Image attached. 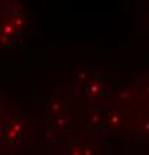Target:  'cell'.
I'll use <instances>...</instances> for the list:
<instances>
[{
    "mask_svg": "<svg viewBox=\"0 0 149 155\" xmlns=\"http://www.w3.org/2000/svg\"><path fill=\"white\" fill-rule=\"evenodd\" d=\"M70 101H72V90L67 84L55 85L46 96L40 104L42 118L49 121L57 116L70 114Z\"/></svg>",
    "mask_w": 149,
    "mask_h": 155,
    "instance_id": "cell-2",
    "label": "cell"
},
{
    "mask_svg": "<svg viewBox=\"0 0 149 155\" xmlns=\"http://www.w3.org/2000/svg\"><path fill=\"white\" fill-rule=\"evenodd\" d=\"M61 145H64L63 155H101V148L95 139L76 137L66 140Z\"/></svg>",
    "mask_w": 149,
    "mask_h": 155,
    "instance_id": "cell-5",
    "label": "cell"
},
{
    "mask_svg": "<svg viewBox=\"0 0 149 155\" xmlns=\"http://www.w3.org/2000/svg\"><path fill=\"white\" fill-rule=\"evenodd\" d=\"M2 125H3V121L0 119V134H2Z\"/></svg>",
    "mask_w": 149,
    "mask_h": 155,
    "instance_id": "cell-8",
    "label": "cell"
},
{
    "mask_svg": "<svg viewBox=\"0 0 149 155\" xmlns=\"http://www.w3.org/2000/svg\"><path fill=\"white\" fill-rule=\"evenodd\" d=\"M33 139V122L25 112L21 109H14L9 116L3 121L2 134H0V146L17 149L22 146L31 145Z\"/></svg>",
    "mask_w": 149,
    "mask_h": 155,
    "instance_id": "cell-1",
    "label": "cell"
},
{
    "mask_svg": "<svg viewBox=\"0 0 149 155\" xmlns=\"http://www.w3.org/2000/svg\"><path fill=\"white\" fill-rule=\"evenodd\" d=\"M45 122H46V140L49 143L61 145L69 139L70 128H72V115L70 114L57 116V118H52Z\"/></svg>",
    "mask_w": 149,
    "mask_h": 155,
    "instance_id": "cell-4",
    "label": "cell"
},
{
    "mask_svg": "<svg viewBox=\"0 0 149 155\" xmlns=\"http://www.w3.org/2000/svg\"><path fill=\"white\" fill-rule=\"evenodd\" d=\"M100 76H101V70L100 69H97L94 66H81V67H78L74 70L72 73V76H70L72 88H73V91H76V90L82 88L84 85L90 84L91 81H94V79H97Z\"/></svg>",
    "mask_w": 149,
    "mask_h": 155,
    "instance_id": "cell-6",
    "label": "cell"
},
{
    "mask_svg": "<svg viewBox=\"0 0 149 155\" xmlns=\"http://www.w3.org/2000/svg\"><path fill=\"white\" fill-rule=\"evenodd\" d=\"M5 109H6V101H5V97L0 94V116L5 114Z\"/></svg>",
    "mask_w": 149,
    "mask_h": 155,
    "instance_id": "cell-7",
    "label": "cell"
},
{
    "mask_svg": "<svg viewBox=\"0 0 149 155\" xmlns=\"http://www.w3.org/2000/svg\"><path fill=\"white\" fill-rule=\"evenodd\" d=\"M74 93L93 104H100V101H104L112 96L113 87H112L111 81L101 75L100 78L91 81L90 84L84 85L82 88L76 90Z\"/></svg>",
    "mask_w": 149,
    "mask_h": 155,
    "instance_id": "cell-3",
    "label": "cell"
}]
</instances>
